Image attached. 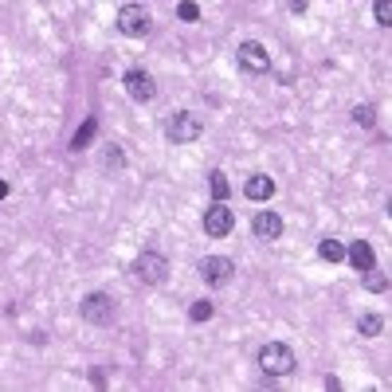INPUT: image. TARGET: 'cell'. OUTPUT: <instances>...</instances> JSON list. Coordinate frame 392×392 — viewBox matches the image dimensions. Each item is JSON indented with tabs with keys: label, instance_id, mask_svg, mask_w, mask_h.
Listing matches in <instances>:
<instances>
[{
	"label": "cell",
	"instance_id": "obj_11",
	"mask_svg": "<svg viewBox=\"0 0 392 392\" xmlns=\"http://www.w3.org/2000/svg\"><path fill=\"white\" fill-rule=\"evenodd\" d=\"M345 259H350L357 271H369V267H376V251H373V243H365V239L350 243V248H345Z\"/></svg>",
	"mask_w": 392,
	"mask_h": 392
},
{
	"label": "cell",
	"instance_id": "obj_6",
	"mask_svg": "<svg viewBox=\"0 0 392 392\" xmlns=\"http://www.w3.org/2000/svg\"><path fill=\"white\" fill-rule=\"evenodd\" d=\"M236 55H239V67L251 71V75H267V71H271V55H267V47L255 40H243Z\"/></svg>",
	"mask_w": 392,
	"mask_h": 392
},
{
	"label": "cell",
	"instance_id": "obj_9",
	"mask_svg": "<svg viewBox=\"0 0 392 392\" xmlns=\"http://www.w3.org/2000/svg\"><path fill=\"white\" fill-rule=\"evenodd\" d=\"M122 86H126V94L134 98V103H149L157 94V83L145 71H126V79H122Z\"/></svg>",
	"mask_w": 392,
	"mask_h": 392
},
{
	"label": "cell",
	"instance_id": "obj_15",
	"mask_svg": "<svg viewBox=\"0 0 392 392\" xmlns=\"http://www.w3.org/2000/svg\"><path fill=\"white\" fill-rule=\"evenodd\" d=\"M361 275H365V279H361V282H365V290H373V294H384V290H388V279H384V275H376L373 267H369V271H361Z\"/></svg>",
	"mask_w": 392,
	"mask_h": 392
},
{
	"label": "cell",
	"instance_id": "obj_17",
	"mask_svg": "<svg viewBox=\"0 0 392 392\" xmlns=\"http://www.w3.org/2000/svg\"><path fill=\"white\" fill-rule=\"evenodd\" d=\"M373 12H376V24L381 28L392 24V0H373Z\"/></svg>",
	"mask_w": 392,
	"mask_h": 392
},
{
	"label": "cell",
	"instance_id": "obj_1",
	"mask_svg": "<svg viewBox=\"0 0 392 392\" xmlns=\"http://www.w3.org/2000/svg\"><path fill=\"white\" fill-rule=\"evenodd\" d=\"M294 353H290V345H282V341H271V345H263L259 350V369H263L267 376H287L294 373Z\"/></svg>",
	"mask_w": 392,
	"mask_h": 392
},
{
	"label": "cell",
	"instance_id": "obj_23",
	"mask_svg": "<svg viewBox=\"0 0 392 392\" xmlns=\"http://www.w3.org/2000/svg\"><path fill=\"white\" fill-rule=\"evenodd\" d=\"M290 12H306V0H290Z\"/></svg>",
	"mask_w": 392,
	"mask_h": 392
},
{
	"label": "cell",
	"instance_id": "obj_19",
	"mask_svg": "<svg viewBox=\"0 0 392 392\" xmlns=\"http://www.w3.org/2000/svg\"><path fill=\"white\" fill-rule=\"evenodd\" d=\"M381 318H376V314H365V318H361V322H357V330L361 333H365V338H373V333H381Z\"/></svg>",
	"mask_w": 392,
	"mask_h": 392
},
{
	"label": "cell",
	"instance_id": "obj_16",
	"mask_svg": "<svg viewBox=\"0 0 392 392\" xmlns=\"http://www.w3.org/2000/svg\"><path fill=\"white\" fill-rule=\"evenodd\" d=\"M212 302L208 299H200V302H192V310H188V318H192V322H208V318H212Z\"/></svg>",
	"mask_w": 392,
	"mask_h": 392
},
{
	"label": "cell",
	"instance_id": "obj_7",
	"mask_svg": "<svg viewBox=\"0 0 392 392\" xmlns=\"http://www.w3.org/2000/svg\"><path fill=\"white\" fill-rule=\"evenodd\" d=\"M236 275V263L231 259H224V255H208V259H200V279L208 282V287H224V282Z\"/></svg>",
	"mask_w": 392,
	"mask_h": 392
},
{
	"label": "cell",
	"instance_id": "obj_22",
	"mask_svg": "<svg viewBox=\"0 0 392 392\" xmlns=\"http://www.w3.org/2000/svg\"><path fill=\"white\" fill-rule=\"evenodd\" d=\"M114 165H122V149H118V145H110V154H106V169H114Z\"/></svg>",
	"mask_w": 392,
	"mask_h": 392
},
{
	"label": "cell",
	"instance_id": "obj_5",
	"mask_svg": "<svg viewBox=\"0 0 392 392\" xmlns=\"http://www.w3.org/2000/svg\"><path fill=\"white\" fill-rule=\"evenodd\" d=\"M83 318H86V322H94V325H110L114 318H118L114 299H110V294H103V290L86 294V299H83Z\"/></svg>",
	"mask_w": 392,
	"mask_h": 392
},
{
	"label": "cell",
	"instance_id": "obj_4",
	"mask_svg": "<svg viewBox=\"0 0 392 392\" xmlns=\"http://www.w3.org/2000/svg\"><path fill=\"white\" fill-rule=\"evenodd\" d=\"M200 118H196V114H169V118H165V137H169V142H177V145H185V142H196V137H200Z\"/></svg>",
	"mask_w": 392,
	"mask_h": 392
},
{
	"label": "cell",
	"instance_id": "obj_24",
	"mask_svg": "<svg viewBox=\"0 0 392 392\" xmlns=\"http://www.w3.org/2000/svg\"><path fill=\"white\" fill-rule=\"evenodd\" d=\"M4 196H8V185H4V180H0V200H4Z\"/></svg>",
	"mask_w": 392,
	"mask_h": 392
},
{
	"label": "cell",
	"instance_id": "obj_12",
	"mask_svg": "<svg viewBox=\"0 0 392 392\" xmlns=\"http://www.w3.org/2000/svg\"><path fill=\"white\" fill-rule=\"evenodd\" d=\"M243 196L263 204V200H271V196H275V180L267 177V173H255V177H248V185H243Z\"/></svg>",
	"mask_w": 392,
	"mask_h": 392
},
{
	"label": "cell",
	"instance_id": "obj_2",
	"mask_svg": "<svg viewBox=\"0 0 392 392\" xmlns=\"http://www.w3.org/2000/svg\"><path fill=\"white\" fill-rule=\"evenodd\" d=\"M134 275L142 282H149V287H157V282H165V275H169V259H165L161 251H142V255L134 259Z\"/></svg>",
	"mask_w": 392,
	"mask_h": 392
},
{
	"label": "cell",
	"instance_id": "obj_13",
	"mask_svg": "<svg viewBox=\"0 0 392 392\" xmlns=\"http://www.w3.org/2000/svg\"><path fill=\"white\" fill-rule=\"evenodd\" d=\"M318 255H322L325 263H341V259H345V243H338V239H322V243H318Z\"/></svg>",
	"mask_w": 392,
	"mask_h": 392
},
{
	"label": "cell",
	"instance_id": "obj_21",
	"mask_svg": "<svg viewBox=\"0 0 392 392\" xmlns=\"http://www.w3.org/2000/svg\"><path fill=\"white\" fill-rule=\"evenodd\" d=\"M353 118H357V126H373V110H369V106H357Z\"/></svg>",
	"mask_w": 392,
	"mask_h": 392
},
{
	"label": "cell",
	"instance_id": "obj_10",
	"mask_svg": "<svg viewBox=\"0 0 392 392\" xmlns=\"http://www.w3.org/2000/svg\"><path fill=\"white\" fill-rule=\"evenodd\" d=\"M251 231H255L259 239H267V243H275V239L282 236V216L279 212H259L255 224H251Z\"/></svg>",
	"mask_w": 392,
	"mask_h": 392
},
{
	"label": "cell",
	"instance_id": "obj_8",
	"mask_svg": "<svg viewBox=\"0 0 392 392\" xmlns=\"http://www.w3.org/2000/svg\"><path fill=\"white\" fill-rule=\"evenodd\" d=\"M231 224H236V220H231V208L224 204V200H216V204L204 212L200 228H204L208 236H216V239H220V236H228V231H231Z\"/></svg>",
	"mask_w": 392,
	"mask_h": 392
},
{
	"label": "cell",
	"instance_id": "obj_14",
	"mask_svg": "<svg viewBox=\"0 0 392 392\" xmlns=\"http://www.w3.org/2000/svg\"><path fill=\"white\" fill-rule=\"evenodd\" d=\"M94 134H98V118H86L83 126H79V134H75V142H71V149H83V145L91 142Z\"/></svg>",
	"mask_w": 392,
	"mask_h": 392
},
{
	"label": "cell",
	"instance_id": "obj_18",
	"mask_svg": "<svg viewBox=\"0 0 392 392\" xmlns=\"http://www.w3.org/2000/svg\"><path fill=\"white\" fill-rule=\"evenodd\" d=\"M208 188H212L216 200H224V196L231 192V188H228V177H224V173H212V177H208Z\"/></svg>",
	"mask_w": 392,
	"mask_h": 392
},
{
	"label": "cell",
	"instance_id": "obj_20",
	"mask_svg": "<svg viewBox=\"0 0 392 392\" xmlns=\"http://www.w3.org/2000/svg\"><path fill=\"white\" fill-rule=\"evenodd\" d=\"M177 16H180V20H196V16H200V8H196L192 0H180V8H177Z\"/></svg>",
	"mask_w": 392,
	"mask_h": 392
},
{
	"label": "cell",
	"instance_id": "obj_3",
	"mask_svg": "<svg viewBox=\"0 0 392 392\" xmlns=\"http://www.w3.org/2000/svg\"><path fill=\"white\" fill-rule=\"evenodd\" d=\"M149 12L142 8V4H122L118 8V32L129 35V40H142V35H149Z\"/></svg>",
	"mask_w": 392,
	"mask_h": 392
}]
</instances>
